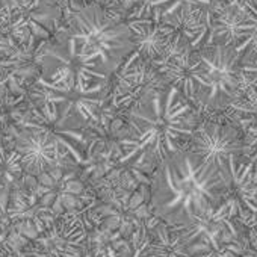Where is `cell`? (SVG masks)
Returning <instances> with one entry per match:
<instances>
[{"label":"cell","mask_w":257,"mask_h":257,"mask_svg":"<svg viewBox=\"0 0 257 257\" xmlns=\"http://www.w3.org/2000/svg\"><path fill=\"white\" fill-rule=\"evenodd\" d=\"M83 257H94L92 254H85ZM98 257H153L150 252V236L143 234L141 239H137L134 243L132 249H128L127 252H118L112 246H106L101 249Z\"/></svg>","instance_id":"ffe728a7"},{"label":"cell","mask_w":257,"mask_h":257,"mask_svg":"<svg viewBox=\"0 0 257 257\" xmlns=\"http://www.w3.org/2000/svg\"><path fill=\"white\" fill-rule=\"evenodd\" d=\"M13 53V43L10 35L7 34L2 22H0V62H2L7 56Z\"/></svg>","instance_id":"44dd1931"},{"label":"cell","mask_w":257,"mask_h":257,"mask_svg":"<svg viewBox=\"0 0 257 257\" xmlns=\"http://www.w3.org/2000/svg\"><path fill=\"white\" fill-rule=\"evenodd\" d=\"M242 71H252V73H257V65H248V64L242 62Z\"/></svg>","instance_id":"603a6c76"},{"label":"cell","mask_w":257,"mask_h":257,"mask_svg":"<svg viewBox=\"0 0 257 257\" xmlns=\"http://www.w3.org/2000/svg\"><path fill=\"white\" fill-rule=\"evenodd\" d=\"M239 4H257V0H236Z\"/></svg>","instance_id":"cb8c5ba5"},{"label":"cell","mask_w":257,"mask_h":257,"mask_svg":"<svg viewBox=\"0 0 257 257\" xmlns=\"http://www.w3.org/2000/svg\"><path fill=\"white\" fill-rule=\"evenodd\" d=\"M26 254L31 257H83L86 231L77 221L61 218L32 240Z\"/></svg>","instance_id":"8fae6325"},{"label":"cell","mask_w":257,"mask_h":257,"mask_svg":"<svg viewBox=\"0 0 257 257\" xmlns=\"http://www.w3.org/2000/svg\"><path fill=\"white\" fill-rule=\"evenodd\" d=\"M227 198L234 204L245 227L257 224V164L243 156H230L221 168Z\"/></svg>","instance_id":"30bf717a"},{"label":"cell","mask_w":257,"mask_h":257,"mask_svg":"<svg viewBox=\"0 0 257 257\" xmlns=\"http://www.w3.org/2000/svg\"><path fill=\"white\" fill-rule=\"evenodd\" d=\"M242 134V156L257 164V94H251L243 103L234 104Z\"/></svg>","instance_id":"9a60e30c"},{"label":"cell","mask_w":257,"mask_h":257,"mask_svg":"<svg viewBox=\"0 0 257 257\" xmlns=\"http://www.w3.org/2000/svg\"><path fill=\"white\" fill-rule=\"evenodd\" d=\"M227 195L221 170L182 149L156 167L152 207L168 225H185L213 212Z\"/></svg>","instance_id":"7a4b0ae2"},{"label":"cell","mask_w":257,"mask_h":257,"mask_svg":"<svg viewBox=\"0 0 257 257\" xmlns=\"http://www.w3.org/2000/svg\"><path fill=\"white\" fill-rule=\"evenodd\" d=\"M152 62L170 86H174L192 106L197 104L209 82L198 50L180 32L173 31L162 56Z\"/></svg>","instance_id":"52a82bcc"},{"label":"cell","mask_w":257,"mask_h":257,"mask_svg":"<svg viewBox=\"0 0 257 257\" xmlns=\"http://www.w3.org/2000/svg\"><path fill=\"white\" fill-rule=\"evenodd\" d=\"M186 149L221 170L230 156H242V134L230 122L204 119L197 122Z\"/></svg>","instance_id":"9c48e42d"},{"label":"cell","mask_w":257,"mask_h":257,"mask_svg":"<svg viewBox=\"0 0 257 257\" xmlns=\"http://www.w3.org/2000/svg\"><path fill=\"white\" fill-rule=\"evenodd\" d=\"M25 95H11L7 92L0 94V138H2L8 128L14 125L17 118L25 109Z\"/></svg>","instance_id":"d6986e66"},{"label":"cell","mask_w":257,"mask_h":257,"mask_svg":"<svg viewBox=\"0 0 257 257\" xmlns=\"http://www.w3.org/2000/svg\"><path fill=\"white\" fill-rule=\"evenodd\" d=\"M23 167L16 149L7 147L0 140V189L8 188L20 180Z\"/></svg>","instance_id":"ac0fdd59"},{"label":"cell","mask_w":257,"mask_h":257,"mask_svg":"<svg viewBox=\"0 0 257 257\" xmlns=\"http://www.w3.org/2000/svg\"><path fill=\"white\" fill-rule=\"evenodd\" d=\"M167 86L168 83L156 65L137 52H132L118 71L112 92V104L128 109Z\"/></svg>","instance_id":"ba28073f"},{"label":"cell","mask_w":257,"mask_h":257,"mask_svg":"<svg viewBox=\"0 0 257 257\" xmlns=\"http://www.w3.org/2000/svg\"><path fill=\"white\" fill-rule=\"evenodd\" d=\"M125 23L131 29L134 52L147 61H155L162 56L174 31L170 25L146 17L128 19Z\"/></svg>","instance_id":"4fadbf2b"},{"label":"cell","mask_w":257,"mask_h":257,"mask_svg":"<svg viewBox=\"0 0 257 257\" xmlns=\"http://www.w3.org/2000/svg\"><path fill=\"white\" fill-rule=\"evenodd\" d=\"M182 237L188 257H242L246 227L234 204L225 197L210 213L185 225H173Z\"/></svg>","instance_id":"277c9868"},{"label":"cell","mask_w":257,"mask_h":257,"mask_svg":"<svg viewBox=\"0 0 257 257\" xmlns=\"http://www.w3.org/2000/svg\"><path fill=\"white\" fill-rule=\"evenodd\" d=\"M198 56L204 64L209 85L195 106L209 112L230 107L242 83V56L233 44L204 46L198 49Z\"/></svg>","instance_id":"8992f818"},{"label":"cell","mask_w":257,"mask_h":257,"mask_svg":"<svg viewBox=\"0 0 257 257\" xmlns=\"http://www.w3.org/2000/svg\"><path fill=\"white\" fill-rule=\"evenodd\" d=\"M26 2L32 7H40L43 4H52V2H55V0H26Z\"/></svg>","instance_id":"7402d4cb"},{"label":"cell","mask_w":257,"mask_h":257,"mask_svg":"<svg viewBox=\"0 0 257 257\" xmlns=\"http://www.w3.org/2000/svg\"><path fill=\"white\" fill-rule=\"evenodd\" d=\"M125 121L127 128L118 140L119 162L155 170L188 146L198 122L194 106L170 85L128 107Z\"/></svg>","instance_id":"6da1fadb"},{"label":"cell","mask_w":257,"mask_h":257,"mask_svg":"<svg viewBox=\"0 0 257 257\" xmlns=\"http://www.w3.org/2000/svg\"><path fill=\"white\" fill-rule=\"evenodd\" d=\"M150 252L153 257H188L180 234L173 225L164 221L150 234Z\"/></svg>","instance_id":"e0dca14e"},{"label":"cell","mask_w":257,"mask_h":257,"mask_svg":"<svg viewBox=\"0 0 257 257\" xmlns=\"http://www.w3.org/2000/svg\"><path fill=\"white\" fill-rule=\"evenodd\" d=\"M64 35L77 40L89 50L98 52L106 73L116 70L134 52L132 35L127 23L110 16L97 2L76 5Z\"/></svg>","instance_id":"3957f363"},{"label":"cell","mask_w":257,"mask_h":257,"mask_svg":"<svg viewBox=\"0 0 257 257\" xmlns=\"http://www.w3.org/2000/svg\"><path fill=\"white\" fill-rule=\"evenodd\" d=\"M37 59L43 79L65 89L85 91L106 79L100 53L86 49L71 37L64 35L56 43L43 46Z\"/></svg>","instance_id":"5b68a950"},{"label":"cell","mask_w":257,"mask_h":257,"mask_svg":"<svg viewBox=\"0 0 257 257\" xmlns=\"http://www.w3.org/2000/svg\"><path fill=\"white\" fill-rule=\"evenodd\" d=\"M242 17L234 31V50L242 61L251 59L257 65V4H242Z\"/></svg>","instance_id":"5bb4252c"},{"label":"cell","mask_w":257,"mask_h":257,"mask_svg":"<svg viewBox=\"0 0 257 257\" xmlns=\"http://www.w3.org/2000/svg\"><path fill=\"white\" fill-rule=\"evenodd\" d=\"M216 0H143L141 5L134 10L128 19H153L156 22L171 16L180 8H203L215 4Z\"/></svg>","instance_id":"2e32d148"},{"label":"cell","mask_w":257,"mask_h":257,"mask_svg":"<svg viewBox=\"0 0 257 257\" xmlns=\"http://www.w3.org/2000/svg\"><path fill=\"white\" fill-rule=\"evenodd\" d=\"M14 149L20 156L23 171L41 176L56 164L59 143L55 135L44 128L25 125L16 135Z\"/></svg>","instance_id":"7c38bea8"}]
</instances>
